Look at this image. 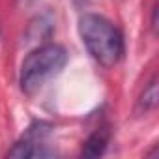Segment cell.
<instances>
[{
	"mask_svg": "<svg viewBox=\"0 0 159 159\" xmlns=\"http://www.w3.org/2000/svg\"><path fill=\"white\" fill-rule=\"evenodd\" d=\"M79 34L88 52L103 67H112L120 62L124 38L111 21L96 13H84L79 19Z\"/></svg>",
	"mask_w": 159,
	"mask_h": 159,
	"instance_id": "6da1fadb",
	"label": "cell"
},
{
	"mask_svg": "<svg viewBox=\"0 0 159 159\" xmlns=\"http://www.w3.org/2000/svg\"><path fill=\"white\" fill-rule=\"evenodd\" d=\"M67 62V52L62 45L47 43L38 49H34L21 66V90L26 96H34L45 81L60 73V69Z\"/></svg>",
	"mask_w": 159,
	"mask_h": 159,
	"instance_id": "7a4b0ae2",
	"label": "cell"
},
{
	"mask_svg": "<svg viewBox=\"0 0 159 159\" xmlns=\"http://www.w3.org/2000/svg\"><path fill=\"white\" fill-rule=\"evenodd\" d=\"M107 142H109V139H107V135L105 133H94V135H90L86 140H84V144H83V157H90V159H94V157H99V155H103L105 153V150H107Z\"/></svg>",
	"mask_w": 159,
	"mask_h": 159,
	"instance_id": "3957f363",
	"label": "cell"
},
{
	"mask_svg": "<svg viewBox=\"0 0 159 159\" xmlns=\"http://www.w3.org/2000/svg\"><path fill=\"white\" fill-rule=\"evenodd\" d=\"M157 101H159V92H157V79L153 77L152 81L146 84V88L142 90L140 98H139V109L148 112L152 109L157 107Z\"/></svg>",
	"mask_w": 159,
	"mask_h": 159,
	"instance_id": "277c9868",
	"label": "cell"
},
{
	"mask_svg": "<svg viewBox=\"0 0 159 159\" xmlns=\"http://www.w3.org/2000/svg\"><path fill=\"white\" fill-rule=\"evenodd\" d=\"M152 28H153V32L157 30V8H153V15H152Z\"/></svg>",
	"mask_w": 159,
	"mask_h": 159,
	"instance_id": "5b68a950",
	"label": "cell"
},
{
	"mask_svg": "<svg viewBox=\"0 0 159 159\" xmlns=\"http://www.w3.org/2000/svg\"><path fill=\"white\" fill-rule=\"evenodd\" d=\"M73 2H75V6H84L88 0H73Z\"/></svg>",
	"mask_w": 159,
	"mask_h": 159,
	"instance_id": "8992f818",
	"label": "cell"
}]
</instances>
